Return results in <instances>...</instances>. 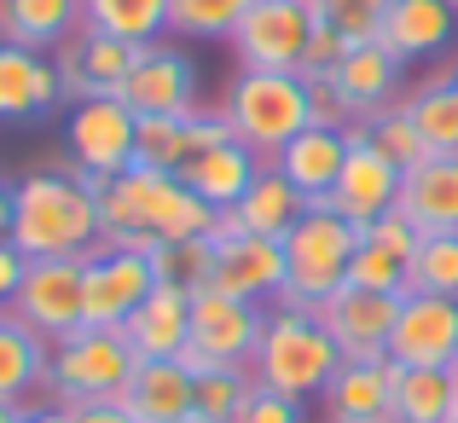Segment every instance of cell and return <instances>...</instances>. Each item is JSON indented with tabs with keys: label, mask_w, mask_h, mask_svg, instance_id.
Wrapping results in <instances>:
<instances>
[{
	"label": "cell",
	"mask_w": 458,
	"mask_h": 423,
	"mask_svg": "<svg viewBox=\"0 0 458 423\" xmlns=\"http://www.w3.org/2000/svg\"><path fill=\"white\" fill-rule=\"evenodd\" d=\"M12 244L30 261L93 256L105 244L99 221V180L70 168H35L12 186Z\"/></svg>",
	"instance_id": "6da1fadb"
},
{
	"label": "cell",
	"mask_w": 458,
	"mask_h": 423,
	"mask_svg": "<svg viewBox=\"0 0 458 423\" xmlns=\"http://www.w3.org/2000/svg\"><path fill=\"white\" fill-rule=\"evenodd\" d=\"M99 221H105V244L157 250V244H180V238H215L221 209H209L180 174L123 168V174L99 180Z\"/></svg>",
	"instance_id": "7a4b0ae2"
},
{
	"label": "cell",
	"mask_w": 458,
	"mask_h": 423,
	"mask_svg": "<svg viewBox=\"0 0 458 423\" xmlns=\"http://www.w3.org/2000/svg\"><path fill=\"white\" fill-rule=\"evenodd\" d=\"M336 366H343V354H336L331 331L319 325L313 308H291V301L267 308L256 360H250L261 389H279V394H291V401H319L325 383L336 377Z\"/></svg>",
	"instance_id": "3957f363"
},
{
	"label": "cell",
	"mask_w": 458,
	"mask_h": 423,
	"mask_svg": "<svg viewBox=\"0 0 458 423\" xmlns=\"http://www.w3.org/2000/svg\"><path fill=\"white\" fill-rule=\"evenodd\" d=\"M366 226L336 215L325 198H313L302 221L284 233V296L291 308H319L331 290L348 284V261H354Z\"/></svg>",
	"instance_id": "277c9868"
},
{
	"label": "cell",
	"mask_w": 458,
	"mask_h": 423,
	"mask_svg": "<svg viewBox=\"0 0 458 423\" xmlns=\"http://www.w3.org/2000/svg\"><path fill=\"white\" fill-rule=\"evenodd\" d=\"M233 140H244L261 163L284 151L302 128H313V105H308V81L291 70H238L221 105Z\"/></svg>",
	"instance_id": "5b68a950"
},
{
	"label": "cell",
	"mask_w": 458,
	"mask_h": 423,
	"mask_svg": "<svg viewBox=\"0 0 458 423\" xmlns=\"http://www.w3.org/2000/svg\"><path fill=\"white\" fill-rule=\"evenodd\" d=\"M134 366H140V354L128 348L123 331L81 325V331H70L64 343H53L47 394H53L58 406H76V401H123Z\"/></svg>",
	"instance_id": "8992f818"
},
{
	"label": "cell",
	"mask_w": 458,
	"mask_h": 423,
	"mask_svg": "<svg viewBox=\"0 0 458 423\" xmlns=\"http://www.w3.org/2000/svg\"><path fill=\"white\" fill-rule=\"evenodd\" d=\"M261 325H267V308L261 301H238L226 290H198L191 296V336H186V366L209 371V366H250L261 343Z\"/></svg>",
	"instance_id": "52a82bcc"
},
{
	"label": "cell",
	"mask_w": 458,
	"mask_h": 423,
	"mask_svg": "<svg viewBox=\"0 0 458 423\" xmlns=\"http://www.w3.org/2000/svg\"><path fill=\"white\" fill-rule=\"evenodd\" d=\"M30 331H41L47 343H64L70 331L88 325V256H64V261H30L18 296L6 301Z\"/></svg>",
	"instance_id": "ba28073f"
},
{
	"label": "cell",
	"mask_w": 458,
	"mask_h": 423,
	"mask_svg": "<svg viewBox=\"0 0 458 423\" xmlns=\"http://www.w3.org/2000/svg\"><path fill=\"white\" fill-rule=\"evenodd\" d=\"M134 134H140V116L128 111L116 93L105 99H76L64 116V151L81 174L93 180H111L123 168H134Z\"/></svg>",
	"instance_id": "9c48e42d"
},
{
	"label": "cell",
	"mask_w": 458,
	"mask_h": 423,
	"mask_svg": "<svg viewBox=\"0 0 458 423\" xmlns=\"http://www.w3.org/2000/svg\"><path fill=\"white\" fill-rule=\"evenodd\" d=\"M313 6L308 0H256L244 23L233 30L238 70H302V53L313 41Z\"/></svg>",
	"instance_id": "30bf717a"
},
{
	"label": "cell",
	"mask_w": 458,
	"mask_h": 423,
	"mask_svg": "<svg viewBox=\"0 0 458 423\" xmlns=\"http://www.w3.org/2000/svg\"><path fill=\"white\" fill-rule=\"evenodd\" d=\"M401 296L406 290H360V284H343L319 301V325L331 331L336 354L343 360H383L389 354V336H394V319H401Z\"/></svg>",
	"instance_id": "8fae6325"
},
{
	"label": "cell",
	"mask_w": 458,
	"mask_h": 423,
	"mask_svg": "<svg viewBox=\"0 0 458 423\" xmlns=\"http://www.w3.org/2000/svg\"><path fill=\"white\" fill-rule=\"evenodd\" d=\"M157 284H163V279H157L151 250L99 244L88 256V325H99V331H123Z\"/></svg>",
	"instance_id": "7c38bea8"
},
{
	"label": "cell",
	"mask_w": 458,
	"mask_h": 423,
	"mask_svg": "<svg viewBox=\"0 0 458 423\" xmlns=\"http://www.w3.org/2000/svg\"><path fill=\"white\" fill-rule=\"evenodd\" d=\"M401 174H406V168L366 134V123H354V128H348V163H343L336 191L325 203H331L336 215H348V221L366 226V221H377V215L394 209V198H401Z\"/></svg>",
	"instance_id": "4fadbf2b"
},
{
	"label": "cell",
	"mask_w": 458,
	"mask_h": 423,
	"mask_svg": "<svg viewBox=\"0 0 458 423\" xmlns=\"http://www.w3.org/2000/svg\"><path fill=\"white\" fill-rule=\"evenodd\" d=\"M215 290L238 301H279L284 296V238L238 233V226H215Z\"/></svg>",
	"instance_id": "5bb4252c"
},
{
	"label": "cell",
	"mask_w": 458,
	"mask_h": 423,
	"mask_svg": "<svg viewBox=\"0 0 458 423\" xmlns=\"http://www.w3.org/2000/svg\"><path fill=\"white\" fill-rule=\"evenodd\" d=\"M116 99H123L134 116L198 111V64H191L180 47L151 41V47H140V58H134V70H128V81H123Z\"/></svg>",
	"instance_id": "9a60e30c"
},
{
	"label": "cell",
	"mask_w": 458,
	"mask_h": 423,
	"mask_svg": "<svg viewBox=\"0 0 458 423\" xmlns=\"http://www.w3.org/2000/svg\"><path fill=\"white\" fill-rule=\"evenodd\" d=\"M134 58H140L134 41L105 35V30H88V23H81V30L53 53V64H58V81H64V99L76 105V99H105V93H123Z\"/></svg>",
	"instance_id": "2e32d148"
},
{
	"label": "cell",
	"mask_w": 458,
	"mask_h": 423,
	"mask_svg": "<svg viewBox=\"0 0 458 423\" xmlns=\"http://www.w3.org/2000/svg\"><path fill=\"white\" fill-rule=\"evenodd\" d=\"M394 366H453L458 360V296H429V290H406L401 319L389 336Z\"/></svg>",
	"instance_id": "e0dca14e"
},
{
	"label": "cell",
	"mask_w": 458,
	"mask_h": 423,
	"mask_svg": "<svg viewBox=\"0 0 458 423\" xmlns=\"http://www.w3.org/2000/svg\"><path fill=\"white\" fill-rule=\"evenodd\" d=\"M221 111H180V116H140L134 134V168H151V174H180L198 151H209L215 140H226Z\"/></svg>",
	"instance_id": "ac0fdd59"
},
{
	"label": "cell",
	"mask_w": 458,
	"mask_h": 423,
	"mask_svg": "<svg viewBox=\"0 0 458 423\" xmlns=\"http://www.w3.org/2000/svg\"><path fill=\"white\" fill-rule=\"evenodd\" d=\"M331 88L343 93V105L354 111V123H371L377 111L401 105L406 93V64L383 41H354L343 53V64L331 70Z\"/></svg>",
	"instance_id": "d6986e66"
},
{
	"label": "cell",
	"mask_w": 458,
	"mask_h": 423,
	"mask_svg": "<svg viewBox=\"0 0 458 423\" xmlns=\"http://www.w3.org/2000/svg\"><path fill=\"white\" fill-rule=\"evenodd\" d=\"M58 105H64V81H58L53 53L0 41V123H35Z\"/></svg>",
	"instance_id": "ffe728a7"
},
{
	"label": "cell",
	"mask_w": 458,
	"mask_h": 423,
	"mask_svg": "<svg viewBox=\"0 0 458 423\" xmlns=\"http://www.w3.org/2000/svg\"><path fill=\"white\" fill-rule=\"evenodd\" d=\"M319 401L325 423H383L394 406V360H343Z\"/></svg>",
	"instance_id": "44dd1931"
},
{
	"label": "cell",
	"mask_w": 458,
	"mask_h": 423,
	"mask_svg": "<svg viewBox=\"0 0 458 423\" xmlns=\"http://www.w3.org/2000/svg\"><path fill=\"white\" fill-rule=\"evenodd\" d=\"M128 348H134L140 360H180L186 354V336H191V290L180 284H157L146 301H140V313L123 325Z\"/></svg>",
	"instance_id": "7402d4cb"
},
{
	"label": "cell",
	"mask_w": 458,
	"mask_h": 423,
	"mask_svg": "<svg viewBox=\"0 0 458 423\" xmlns=\"http://www.w3.org/2000/svg\"><path fill=\"white\" fill-rule=\"evenodd\" d=\"M394 209L418 233H458V157H424L418 168H406Z\"/></svg>",
	"instance_id": "603a6c76"
},
{
	"label": "cell",
	"mask_w": 458,
	"mask_h": 423,
	"mask_svg": "<svg viewBox=\"0 0 458 423\" xmlns=\"http://www.w3.org/2000/svg\"><path fill=\"white\" fill-rule=\"evenodd\" d=\"M261 168H267V163H261V157L250 151L244 140H233V134H226V140H215L209 151H198V157H191V163L180 168V180H186V186L198 191V198L209 203V209H221V215H226V209H233V203L244 198L250 186H256V174H261Z\"/></svg>",
	"instance_id": "cb8c5ba5"
},
{
	"label": "cell",
	"mask_w": 458,
	"mask_h": 423,
	"mask_svg": "<svg viewBox=\"0 0 458 423\" xmlns=\"http://www.w3.org/2000/svg\"><path fill=\"white\" fill-rule=\"evenodd\" d=\"M453 35H458L453 0H394L377 41L389 47L401 64H418V58H436L441 47H453Z\"/></svg>",
	"instance_id": "d4e9b609"
},
{
	"label": "cell",
	"mask_w": 458,
	"mask_h": 423,
	"mask_svg": "<svg viewBox=\"0 0 458 423\" xmlns=\"http://www.w3.org/2000/svg\"><path fill=\"white\" fill-rule=\"evenodd\" d=\"M191 394H198V377H191L186 360H140L123 389V406L140 423H186Z\"/></svg>",
	"instance_id": "484cf974"
},
{
	"label": "cell",
	"mask_w": 458,
	"mask_h": 423,
	"mask_svg": "<svg viewBox=\"0 0 458 423\" xmlns=\"http://www.w3.org/2000/svg\"><path fill=\"white\" fill-rule=\"evenodd\" d=\"M348 163V128H302L291 145H284L279 157H273V168H279L284 180H291L296 191L313 203V198H331L336 191V174H343Z\"/></svg>",
	"instance_id": "4316f807"
},
{
	"label": "cell",
	"mask_w": 458,
	"mask_h": 423,
	"mask_svg": "<svg viewBox=\"0 0 458 423\" xmlns=\"http://www.w3.org/2000/svg\"><path fill=\"white\" fill-rule=\"evenodd\" d=\"M47 371H53V343L0 308V401L23 406L30 394H47Z\"/></svg>",
	"instance_id": "83f0119b"
},
{
	"label": "cell",
	"mask_w": 458,
	"mask_h": 423,
	"mask_svg": "<svg viewBox=\"0 0 458 423\" xmlns=\"http://www.w3.org/2000/svg\"><path fill=\"white\" fill-rule=\"evenodd\" d=\"M302 209H308V198L291 186V180L279 174V168H261L256 174V186L244 191V198L233 203V209L221 215L226 226H238V233H261V238H284L296 221H302Z\"/></svg>",
	"instance_id": "f1b7e54d"
},
{
	"label": "cell",
	"mask_w": 458,
	"mask_h": 423,
	"mask_svg": "<svg viewBox=\"0 0 458 423\" xmlns=\"http://www.w3.org/2000/svg\"><path fill=\"white\" fill-rule=\"evenodd\" d=\"M81 30V0H0V41L58 53Z\"/></svg>",
	"instance_id": "f546056e"
},
{
	"label": "cell",
	"mask_w": 458,
	"mask_h": 423,
	"mask_svg": "<svg viewBox=\"0 0 458 423\" xmlns=\"http://www.w3.org/2000/svg\"><path fill=\"white\" fill-rule=\"evenodd\" d=\"M401 111L412 116V128L429 145V157H458V81H453V70L406 88Z\"/></svg>",
	"instance_id": "4dcf8cb0"
},
{
	"label": "cell",
	"mask_w": 458,
	"mask_h": 423,
	"mask_svg": "<svg viewBox=\"0 0 458 423\" xmlns=\"http://www.w3.org/2000/svg\"><path fill=\"white\" fill-rule=\"evenodd\" d=\"M389 423H453V377H447V366H394Z\"/></svg>",
	"instance_id": "1f68e13d"
},
{
	"label": "cell",
	"mask_w": 458,
	"mask_h": 423,
	"mask_svg": "<svg viewBox=\"0 0 458 423\" xmlns=\"http://www.w3.org/2000/svg\"><path fill=\"white\" fill-rule=\"evenodd\" d=\"M81 23L105 35H123L134 47H151L168 30V0H81Z\"/></svg>",
	"instance_id": "d6a6232c"
},
{
	"label": "cell",
	"mask_w": 458,
	"mask_h": 423,
	"mask_svg": "<svg viewBox=\"0 0 458 423\" xmlns=\"http://www.w3.org/2000/svg\"><path fill=\"white\" fill-rule=\"evenodd\" d=\"M191 377H198V394H191L186 423H238L250 389H256L250 366H209V371H191Z\"/></svg>",
	"instance_id": "836d02e7"
},
{
	"label": "cell",
	"mask_w": 458,
	"mask_h": 423,
	"mask_svg": "<svg viewBox=\"0 0 458 423\" xmlns=\"http://www.w3.org/2000/svg\"><path fill=\"white\" fill-rule=\"evenodd\" d=\"M406 290L458 296V233H424L418 238V256L406 261Z\"/></svg>",
	"instance_id": "e575fe53"
},
{
	"label": "cell",
	"mask_w": 458,
	"mask_h": 423,
	"mask_svg": "<svg viewBox=\"0 0 458 423\" xmlns=\"http://www.w3.org/2000/svg\"><path fill=\"white\" fill-rule=\"evenodd\" d=\"M256 0H168V30L198 35V41H233V30L244 23V12Z\"/></svg>",
	"instance_id": "d590c367"
},
{
	"label": "cell",
	"mask_w": 458,
	"mask_h": 423,
	"mask_svg": "<svg viewBox=\"0 0 458 423\" xmlns=\"http://www.w3.org/2000/svg\"><path fill=\"white\" fill-rule=\"evenodd\" d=\"M157 261V279L180 284V290H209V273H215V238H180V244H157L151 250Z\"/></svg>",
	"instance_id": "8d00e7d4"
},
{
	"label": "cell",
	"mask_w": 458,
	"mask_h": 423,
	"mask_svg": "<svg viewBox=\"0 0 458 423\" xmlns=\"http://www.w3.org/2000/svg\"><path fill=\"white\" fill-rule=\"evenodd\" d=\"M308 6H313V23H319V30H336V35H348V41H377L394 0H308Z\"/></svg>",
	"instance_id": "74e56055"
},
{
	"label": "cell",
	"mask_w": 458,
	"mask_h": 423,
	"mask_svg": "<svg viewBox=\"0 0 458 423\" xmlns=\"http://www.w3.org/2000/svg\"><path fill=\"white\" fill-rule=\"evenodd\" d=\"M366 134L377 140V145H383V151H389V157H394V163H401V168H418V163H424V157H429V145L418 140L412 116H406L401 105H389V111H377V116H371V123H366Z\"/></svg>",
	"instance_id": "f35d334b"
},
{
	"label": "cell",
	"mask_w": 458,
	"mask_h": 423,
	"mask_svg": "<svg viewBox=\"0 0 458 423\" xmlns=\"http://www.w3.org/2000/svg\"><path fill=\"white\" fill-rule=\"evenodd\" d=\"M348 284H360V290H406V261L389 256V250H377L371 238H360L354 261H348Z\"/></svg>",
	"instance_id": "ab89813d"
},
{
	"label": "cell",
	"mask_w": 458,
	"mask_h": 423,
	"mask_svg": "<svg viewBox=\"0 0 458 423\" xmlns=\"http://www.w3.org/2000/svg\"><path fill=\"white\" fill-rule=\"evenodd\" d=\"M366 238H371L377 250H389V256L412 261V256H418V238H424V233H418V226L406 221L401 209H389V215H377V221H366Z\"/></svg>",
	"instance_id": "60d3db41"
},
{
	"label": "cell",
	"mask_w": 458,
	"mask_h": 423,
	"mask_svg": "<svg viewBox=\"0 0 458 423\" xmlns=\"http://www.w3.org/2000/svg\"><path fill=\"white\" fill-rule=\"evenodd\" d=\"M238 423H308L302 418V401H291V394H279V389H250V401H244V412H238Z\"/></svg>",
	"instance_id": "b9f144b4"
},
{
	"label": "cell",
	"mask_w": 458,
	"mask_h": 423,
	"mask_svg": "<svg viewBox=\"0 0 458 423\" xmlns=\"http://www.w3.org/2000/svg\"><path fill=\"white\" fill-rule=\"evenodd\" d=\"M348 47H354L348 35H336V30H313V41H308L302 70H296V76H302V81H325L336 64H343V53H348Z\"/></svg>",
	"instance_id": "7bdbcfd3"
},
{
	"label": "cell",
	"mask_w": 458,
	"mask_h": 423,
	"mask_svg": "<svg viewBox=\"0 0 458 423\" xmlns=\"http://www.w3.org/2000/svg\"><path fill=\"white\" fill-rule=\"evenodd\" d=\"M308 105H313V123H319V128H354V111H348L343 93L331 88V76L308 81Z\"/></svg>",
	"instance_id": "ee69618b"
},
{
	"label": "cell",
	"mask_w": 458,
	"mask_h": 423,
	"mask_svg": "<svg viewBox=\"0 0 458 423\" xmlns=\"http://www.w3.org/2000/svg\"><path fill=\"white\" fill-rule=\"evenodd\" d=\"M64 423H140L123 401H76L64 406Z\"/></svg>",
	"instance_id": "f6af8a7d"
},
{
	"label": "cell",
	"mask_w": 458,
	"mask_h": 423,
	"mask_svg": "<svg viewBox=\"0 0 458 423\" xmlns=\"http://www.w3.org/2000/svg\"><path fill=\"white\" fill-rule=\"evenodd\" d=\"M23 273H30V256H23L18 244H0V308H6V301L18 296Z\"/></svg>",
	"instance_id": "bcb514c9"
},
{
	"label": "cell",
	"mask_w": 458,
	"mask_h": 423,
	"mask_svg": "<svg viewBox=\"0 0 458 423\" xmlns=\"http://www.w3.org/2000/svg\"><path fill=\"white\" fill-rule=\"evenodd\" d=\"M18 423H64V406H58V401H53V406L23 401V406H18Z\"/></svg>",
	"instance_id": "7dc6e473"
},
{
	"label": "cell",
	"mask_w": 458,
	"mask_h": 423,
	"mask_svg": "<svg viewBox=\"0 0 458 423\" xmlns=\"http://www.w3.org/2000/svg\"><path fill=\"white\" fill-rule=\"evenodd\" d=\"M0 244H12V186L0 180Z\"/></svg>",
	"instance_id": "c3c4849f"
},
{
	"label": "cell",
	"mask_w": 458,
	"mask_h": 423,
	"mask_svg": "<svg viewBox=\"0 0 458 423\" xmlns=\"http://www.w3.org/2000/svg\"><path fill=\"white\" fill-rule=\"evenodd\" d=\"M447 377H453V418H458V360L447 366Z\"/></svg>",
	"instance_id": "681fc988"
},
{
	"label": "cell",
	"mask_w": 458,
	"mask_h": 423,
	"mask_svg": "<svg viewBox=\"0 0 458 423\" xmlns=\"http://www.w3.org/2000/svg\"><path fill=\"white\" fill-rule=\"evenodd\" d=\"M0 423H18V406L12 401H0Z\"/></svg>",
	"instance_id": "f907efd6"
},
{
	"label": "cell",
	"mask_w": 458,
	"mask_h": 423,
	"mask_svg": "<svg viewBox=\"0 0 458 423\" xmlns=\"http://www.w3.org/2000/svg\"><path fill=\"white\" fill-rule=\"evenodd\" d=\"M453 81H458V64H453Z\"/></svg>",
	"instance_id": "816d5d0a"
},
{
	"label": "cell",
	"mask_w": 458,
	"mask_h": 423,
	"mask_svg": "<svg viewBox=\"0 0 458 423\" xmlns=\"http://www.w3.org/2000/svg\"><path fill=\"white\" fill-rule=\"evenodd\" d=\"M383 423H389V418H383Z\"/></svg>",
	"instance_id": "f5cc1de1"
},
{
	"label": "cell",
	"mask_w": 458,
	"mask_h": 423,
	"mask_svg": "<svg viewBox=\"0 0 458 423\" xmlns=\"http://www.w3.org/2000/svg\"><path fill=\"white\" fill-rule=\"evenodd\" d=\"M453 6H458V0H453Z\"/></svg>",
	"instance_id": "db71d44e"
},
{
	"label": "cell",
	"mask_w": 458,
	"mask_h": 423,
	"mask_svg": "<svg viewBox=\"0 0 458 423\" xmlns=\"http://www.w3.org/2000/svg\"><path fill=\"white\" fill-rule=\"evenodd\" d=\"M453 423H458V418H453Z\"/></svg>",
	"instance_id": "11a10c76"
}]
</instances>
